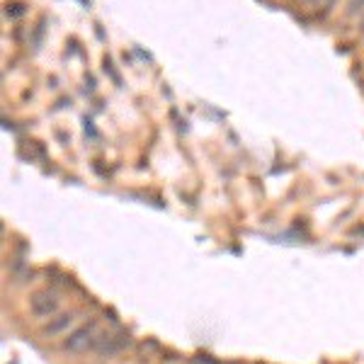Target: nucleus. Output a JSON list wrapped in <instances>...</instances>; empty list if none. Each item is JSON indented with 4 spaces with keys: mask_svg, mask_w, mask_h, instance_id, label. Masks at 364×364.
I'll return each instance as SVG.
<instances>
[{
    "mask_svg": "<svg viewBox=\"0 0 364 364\" xmlns=\"http://www.w3.org/2000/svg\"><path fill=\"white\" fill-rule=\"evenodd\" d=\"M100 336H102V331H100L97 321H90L68 333L66 340H63V350L70 352V355H83L87 350H95Z\"/></svg>",
    "mask_w": 364,
    "mask_h": 364,
    "instance_id": "1",
    "label": "nucleus"
},
{
    "mask_svg": "<svg viewBox=\"0 0 364 364\" xmlns=\"http://www.w3.org/2000/svg\"><path fill=\"white\" fill-rule=\"evenodd\" d=\"M29 311L37 318H51V316H56L61 311V299L51 289H39L29 296Z\"/></svg>",
    "mask_w": 364,
    "mask_h": 364,
    "instance_id": "2",
    "label": "nucleus"
},
{
    "mask_svg": "<svg viewBox=\"0 0 364 364\" xmlns=\"http://www.w3.org/2000/svg\"><path fill=\"white\" fill-rule=\"evenodd\" d=\"M129 345V338L124 336V333H102L95 345V350L100 352V355H107L112 357L117 355V352H122Z\"/></svg>",
    "mask_w": 364,
    "mask_h": 364,
    "instance_id": "3",
    "label": "nucleus"
},
{
    "mask_svg": "<svg viewBox=\"0 0 364 364\" xmlns=\"http://www.w3.org/2000/svg\"><path fill=\"white\" fill-rule=\"evenodd\" d=\"M75 316L70 314H56V316H51L49 323L44 326V336H49V338H54V336H61V333H66L68 328H70V323H73Z\"/></svg>",
    "mask_w": 364,
    "mask_h": 364,
    "instance_id": "4",
    "label": "nucleus"
},
{
    "mask_svg": "<svg viewBox=\"0 0 364 364\" xmlns=\"http://www.w3.org/2000/svg\"><path fill=\"white\" fill-rule=\"evenodd\" d=\"M364 13V0H350L348 15H362Z\"/></svg>",
    "mask_w": 364,
    "mask_h": 364,
    "instance_id": "5",
    "label": "nucleus"
},
{
    "mask_svg": "<svg viewBox=\"0 0 364 364\" xmlns=\"http://www.w3.org/2000/svg\"><path fill=\"white\" fill-rule=\"evenodd\" d=\"M296 3H309V0H296Z\"/></svg>",
    "mask_w": 364,
    "mask_h": 364,
    "instance_id": "6",
    "label": "nucleus"
}]
</instances>
